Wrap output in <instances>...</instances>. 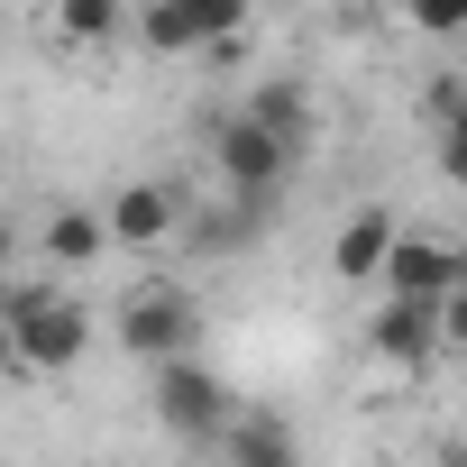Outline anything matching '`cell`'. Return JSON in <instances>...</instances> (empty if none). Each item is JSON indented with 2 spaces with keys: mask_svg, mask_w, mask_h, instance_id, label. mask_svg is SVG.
<instances>
[{
  "mask_svg": "<svg viewBox=\"0 0 467 467\" xmlns=\"http://www.w3.org/2000/svg\"><path fill=\"white\" fill-rule=\"evenodd\" d=\"M147 403H156V421L174 431V440H229L239 431V394L220 385V367H202V358H174V367H156V385H147Z\"/></svg>",
  "mask_w": 467,
  "mask_h": 467,
  "instance_id": "6da1fadb",
  "label": "cell"
},
{
  "mask_svg": "<svg viewBox=\"0 0 467 467\" xmlns=\"http://www.w3.org/2000/svg\"><path fill=\"white\" fill-rule=\"evenodd\" d=\"M211 165H220V183L239 192V202H275L303 156H294L275 129H257L248 110H220V119H211Z\"/></svg>",
  "mask_w": 467,
  "mask_h": 467,
  "instance_id": "7a4b0ae2",
  "label": "cell"
},
{
  "mask_svg": "<svg viewBox=\"0 0 467 467\" xmlns=\"http://www.w3.org/2000/svg\"><path fill=\"white\" fill-rule=\"evenodd\" d=\"M248 37V0H156L138 19L147 56H229Z\"/></svg>",
  "mask_w": 467,
  "mask_h": 467,
  "instance_id": "3957f363",
  "label": "cell"
},
{
  "mask_svg": "<svg viewBox=\"0 0 467 467\" xmlns=\"http://www.w3.org/2000/svg\"><path fill=\"white\" fill-rule=\"evenodd\" d=\"M119 348L138 358V367H174V358H192V303H183V285H138L129 303H119Z\"/></svg>",
  "mask_w": 467,
  "mask_h": 467,
  "instance_id": "277c9868",
  "label": "cell"
},
{
  "mask_svg": "<svg viewBox=\"0 0 467 467\" xmlns=\"http://www.w3.org/2000/svg\"><path fill=\"white\" fill-rule=\"evenodd\" d=\"M376 294H385V303H431V312H449V303L467 294V248L431 239V229H403V248H394V266H385Z\"/></svg>",
  "mask_w": 467,
  "mask_h": 467,
  "instance_id": "5b68a950",
  "label": "cell"
},
{
  "mask_svg": "<svg viewBox=\"0 0 467 467\" xmlns=\"http://www.w3.org/2000/svg\"><path fill=\"white\" fill-rule=\"evenodd\" d=\"M10 330V367L19 376H65V367H83V348H92V312L74 303V294H56L47 312H28V321H0Z\"/></svg>",
  "mask_w": 467,
  "mask_h": 467,
  "instance_id": "8992f818",
  "label": "cell"
},
{
  "mask_svg": "<svg viewBox=\"0 0 467 467\" xmlns=\"http://www.w3.org/2000/svg\"><path fill=\"white\" fill-rule=\"evenodd\" d=\"M367 348H376L385 367L421 376V367H440V348H449V312H431V303H376V312H367Z\"/></svg>",
  "mask_w": 467,
  "mask_h": 467,
  "instance_id": "52a82bcc",
  "label": "cell"
},
{
  "mask_svg": "<svg viewBox=\"0 0 467 467\" xmlns=\"http://www.w3.org/2000/svg\"><path fill=\"white\" fill-rule=\"evenodd\" d=\"M394 248H403V220H394L385 202H367V211L339 220V239H330V275H339V285H385Z\"/></svg>",
  "mask_w": 467,
  "mask_h": 467,
  "instance_id": "ba28073f",
  "label": "cell"
},
{
  "mask_svg": "<svg viewBox=\"0 0 467 467\" xmlns=\"http://www.w3.org/2000/svg\"><path fill=\"white\" fill-rule=\"evenodd\" d=\"M174 229H183V202H174L165 183H119V192H110V239H119V248H165Z\"/></svg>",
  "mask_w": 467,
  "mask_h": 467,
  "instance_id": "9c48e42d",
  "label": "cell"
},
{
  "mask_svg": "<svg viewBox=\"0 0 467 467\" xmlns=\"http://www.w3.org/2000/svg\"><path fill=\"white\" fill-rule=\"evenodd\" d=\"M239 110H248L257 129H275V138H285L294 156L312 147V83H303V74H266V83H257V92H248Z\"/></svg>",
  "mask_w": 467,
  "mask_h": 467,
  "instance_id": "30bf717a",
  "label": "cell"
},
{
  "mask_svg": "<svg viewBox=\"0 0 467 467\" xmlns=\"http://www.w3.org/2000/svg\"><path fill=\"white\" fill-rule=\"evenodd\" d=\"M220 467H303V449L275 412H239V431L220 440Z\"/></svg>",
  "mask_w": 467,
  "mask_h": 467,
  "instance_id": "8fae6325",
  "label": "cell"
},
{
  "mask_svg": "<svg viewBox=\"0 0 467 467\" xmlns=\"http://www.w3.org/2000/svg\"><path fill=\"white\" fill-rule=\"evenodd\" d=\"M101 248H119V239H110V211H83V202H74V211L47 220V257H56V266H92Z\"/></svg>",
  "mask_w": 467,
  "mask_h": 467,
  "instance_id": "7c38bea8",
  "label": "cell"
},
{
  "mask_svg": "<svg viewBox=\"0 0 467 467\" xmlns=\"http://www.w3.org/2000/svg\"><path fill=\"white\" fill-rule=\"evenodd\" d=\"M192 239H202L211 257H220V248H248V239H266V202H239V192H229V211L211 202V211H202V229H192Z\"/></svg>",
  "mask_w": 467,
  "mask_h": 467,
  "instance_id": "4fadbf2b",
  "label": "cell"
},
{
  "mask_svg": "<svg viewBox=\"0 0 467 467\" xmlns=\"http://www.w3.org/2000/svg\"><path fill=\"white\" fill-rule=\"evenodd\" d=\"M56 28H65L74 47H101V37L119 28V10H110V0H65V10H56Z\"/></svg>",
  "mask_w": 467,
  "mask_h": 467,
  "instance_id": "5bb4252c",
  "label": "cell"
},
{
  "mask_svg": "<svg viewBox=\"0 0 467 467\" xmlns=\"http://www.w3.org/2000/svg\"><path fill=\"white\" fill-rule=\"evenodd\" d=\"M421 119L449 138V129L467 119V83H458V74H431V83H421Z\"/></svg>",
  "mask_w": 467,
  "mask_h": 467,
  "instance_id": "9a60e30c",
  "label": "cell"
},
{
  "mask_svg": "<svg viewBox=\"0 0 467 467\" xmlns=\"http://www.w3.org/2000/svg\"><path fill=\"white\" fill-rule=\"evenodd\" d=\"M412 28H421V37H458V28H467V0H421Z\"/></svg>",
  "mask_w": 467,
  "mask_h": 467,
  "instance_id": "2e32d148",
  "label": "cell"
},
{
  "mask_svg": "<svg viewBox=\"0 0 467 467\" xmlns=\"http://www.w3.org/2000/svg\"><path fill=\"white\" fill-rule=\"evenodd\" d=\"M431 467H467V431H458V440H440V449H431Z\"/></svg>",
  "mask_w": 467,
  "mask_h": 467,
  "instance_id": "e0dca14e",
  "label": "cell"
},
{
  "mask_svg": "<svg viewBox=\"0 0 467 467\" xmlns=\"http://www.w3.org/2000/svg\"><path fill=\"white\" fill-rule=\"evenodd\" d=\"M449 348H467V294L449 303Z\"/></svg>",
  "mask_w": 467,
  "mask_h": 467,
  "instance_id": "ac0fdd59",
  "label": "cell"
}]
</instances>
